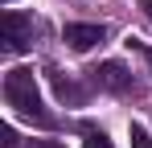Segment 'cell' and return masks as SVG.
<instances>
[{
    "label": "cell",
    "mask_w": 152,
    "mask_h": 148,
    "mask_svg": "<svg viewBox=\"0 0 152 148\" xmlns=\"http://www.w3.org/2000/svg\"><path fill=\"white\" fill-rule=\"evenodd\" d=\"M132 148H152V140H148L144 127H132Z\"/></svg>",
    "instance_id": "obj_6"
},
{
    "label": "cell",
    "mask_w": 152,
    "mask_h": 148,
    "mask_svg": "<svg viewBox=\"0 0 152 148\" xmlns=\"http://www.w3.org/2000/svg\"><path fill=\"white\" fill-rule=\"evenodd\" d=\"M50 82H53V95L62 99V103H82V91H78V86L70 82V78H66V74L50 70Z\"/></svg>",
    "instance_id": "obj_5"
},
{
    "label": "cell",
    "mask_w": 152,
    "mask_h": 148,
    "mask_svg": "<svg viewBox=\"0 0 152 148\" xmlns=\"http://www.w3.org/2000/svg\"><path fill=\"white\" fill-rule=\"evenodd\" d=\"M140 12H144V17L152 21V0H140Z\"/></svg>",
    "instance_id": "obj_9"
},
{
    "label": "cell",
    "mask_w": 152,
    "mask_h": 148,
    "mask_svg": "<svg viewBox=\"0 0 152 148\" xmlns=\"http://www.w3.org/2000/svg\"><path fill=\"white\" fill-rule=\"evenodd\" d=\"M29 148H62V144H53V140H37V144H29Z\"/></svg>",
    "instance_id": "obj_11"
},
{
    "label": "cell",
    "mask_w": 152,
    "mask_h": 148,
    "mask_svg": "<svg viewBox=\"0 0 152 148\" xmlns=\"http://www.w3.org/2000/svg\"><path fill=\"white\" fill-rule=\"evenodd\" d=\"M4 103L12 111H21L25 119L50 123V115L41 111V95H37V82H33V70L29 66H12V70L4 74Z\"/></svg>",
    "instance_id": "obj_1"
},
{
    "label": "cell",
    "mask_w": 152,
    "mask_h": 148,
    "mask_svg": "<svg viewBox=\"0 0 152 148\" xmlns=\"http://www.w3.org/2000/svg\"><path fill=\"white\" fill-rule=\"evenodd\" d=\"M95 82H99L103 91H115V95H124V91H132V74L119 66V62H103L99 70H95Z\"/></svg>",
    "instance_id": "obj_4"
},
{
    "label": "cell",
    "mask_w": 152,
    "mask_h": 148,
    "mask_svg": "<svg viewBox=\"0 0 152 148\" xmlns=\"http://www.w3.org/2000/svg\"><path fill=\"white\" fill-rule=\"evenodd\" d=\"M140 53H144V62H148V70H152V45H140Z\"/></svg>",
    "instance_id": "obj_10"
},
{
    "label": "cell",
    "mask_w": 152,
    "mask_h": 148,
    "mask_svg": "<svg viewBox=\"0 0 152 148\" xmlns=\"http://www.w3.org/2000/svg\"><path fill=\"white\" fill-rule=\"evenodd\" d=\"M86 148H111V140L103 132H86Z\"/></svg>",
    "instance_id": "obj_7"
},
{
    "label": "cell",
    "mask_w": 152,
    "mask_h": 148,
    "mask_svg": "<svg viewBox=\"0 0 152 148\" xmlns=\"http://www.w3.org/2000/svg\"><path fill=\"white\" fill-rule=\"evenodd\" d=\"M0 140H4V148H17V132L12 127H0Z\"/></svg>",
    "instance_id": "obj_8"
},
{
    "label": "cell",
    "mask_w": 152,
    "mask_h": 148,
    "mask_svg": "<svg viewBox=\"0 0 152 148\" xmlns=\"http://www.w3.org/2000/svg\"><path fill=\"white\" fill-rule=\"evenodd\" d=\"M62 37H66V45H70V49L82 53V49L99 45L103 37H107V29H103V25H66V33H62Z\"/></svg>",
    "instance_id": "obj_3"
},
{
    "label": "cell",
    "mask_w": 152,
    "mask_h": 148,
    "mask_svg": "<svg viewBox=\"0 0 152 148\" xmlns=\"http://www.w3.org/2000/svg\"><path fill=\"white\" fill-rule=\"evenodd\" d=\"M29 37H33V25H29L21 12H12V8H8V12L0 17V41H4V49H8V53H17V49L29 45Z\"/></svg>",
    "instance_id": "obj_2"
}]
</instances>
